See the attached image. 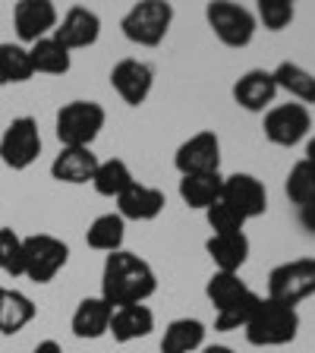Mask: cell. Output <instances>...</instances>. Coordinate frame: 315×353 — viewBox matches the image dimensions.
Here are the masks:
<instances>
[{"label": "cell", "mask_w": 315, "mask_h": 353, "mask_svg": "<svg viewBox=\"0 0 315 353\" xmlns=\"http://www.w3.org/2000/svg\"><path fill=\"white\" fill-rule=\"evenodd\" d=\"M154 290H158V278L145 259L126 250L108 252L101 272V296L110 306L117 309L130 303H145Z\"/></svg>", "instance_id": "obj_1"}, {"label": "cell", "mask_w": 315, "mask_h": 353, "mask_svg": "<svg viewBox=\"0 0 315 353\" xmlns=\"http://www.w3.org/2000/svg\"><path fill=\"white\" fill-rule=\"evenodd\" d=\"M243 331L252 347H284L300 334V312L294 306L262 296Z\"/></svg>", "instance_id": "obj_2"}, {"label": "cell", "mask_w": 315, "mask_h": 353, "mask_svg": "<svg viewBox=\"0 0 315 353\" xmlns=\"http://www.w3.org/2000/svg\"><path fill=\"white\" fill-rule=\"evenodd\" d=\"M104 108L98 101H70L57 110L54 130L63 148H92L98 132L104 130Z\"/></svg>", "instance_id": "obj_3"}, {"label": "cell", "mask_w": 315, "mask_h": 353, "mask_svg": "<svg viewBox=\"0 0 315 353\" xmlns=\"http://www.w3.org/2000/svg\"><path fill=\"white\" fill-rule=\"evenodd\" d=\"M174 22V7L164 0H142L136 7H130V13L123 16L120 29L139 48H158L164 41V35L170 32Z\"/></svg>", "instance_id": "obj_4"}, {"label": "cell", "mask_w": 315, "mask_h": 353, "mask_svg": "<svg viewBox=\"0 0 315 353\" xmlns=\"http://www.w3.org/2000/svg\"><path fill=\"white\" fill-rule=\"evenodd\" d=\"M205 19L212 26V32L218 35L221 44L227 48H246L256 38V13L240 3H230V0H212L205 7Z\"/></svg>", "instance_id": "obj_5"}, {"label": "cell", "mask_w": 315, "mask_h": 353, "mask_svg": "<svg viewBox=\"0 0 315 353\" xmlns=\"http://www.w3.org/2000/svg\"><path fill=\"white\" fill-rule=\"evenodd\" d=\"M22 256H26V278L35 284H48L70 262V246L60 236L32 234L22 236Z\"/></svg>", "instance_id": "obj_6"}, {"label": "cell", "mask_w": 315, "mask_h": 353, "mask_svg": "<svg viewBox=\"0 0 315 353\" xmlns=\"http://www.w3.org/2000/svg\"><path fill=\"white\" fill-rule=\"evenodd\" d=\"M315 294V259H294L268 274V300L294 306Z\"/></svg>", "instance_id": "obj_7"}, {"label": "cell", "mask_w": 315, "mask_h": 353, "mask_svg": "<svg viewBox=\"0 0 315 353\" xmlns=\"http://www.w3.org/2000/svg\"><path fill=\"white\" fill-rule=\"evenodd\" d=\"M41 154V132L35 117H16L0 136V161L10 170H26Z\"/></svg>", "instance_id": "obj_8"}, {"label": "cell", "mask_w": 315, "mask_h": 353, "mask_svg": "<svg viewBox=\"0 0 315 353\" xmlns=\"http://www.w3.org/2000/svg\"><path fill=\"white\" fill-rule=\"evenodd\" d=\"M265 139L274 145L294 148L296 142H303L312 130V114L303 104H278L265 114Z\"/></svg>", "instance_id": "obj_9"}, {"label": "cell", "mask_w": 315, "mask_h": 353, "mask_svg": "<svg viewBox=\"0 0 315 353\" xmlns=\"http://www.w3.org/2000/svg\"><path fill=\"white\" fill-rule=\"evenodd\" d=\"M57 22H60V13L51 0H19L13 7V29L22 48L26 44L32 48L35 41L54 35Z\"/></svg>", "instance_id": "obj_10"}, {"label": "cell", "mask_w": 315, "mask_h": 353, "mask_svg": "<svg viewBox=\"0 0 315 353\" xmlns=\"http://www.w3.org/2000/svg\"><path fill=\"white\" fill-rule=\"evenodd\" d=\"M174 164H176V170H180V176L214 174V170H221V139H218V132L202 130V132H196V136H190L183 145L176 148Z\"/></svg>", "instance_id": "obj_11"}, {"label": "cell", "mask_w": 315, "mask_h": 353, "mask_svg": "<svg viewBox=\"0 0 315 353\" xmlns=\"http://www.w3.org/2000/svg\"><path fill=\"white\" fill-rule=\"evenodd\" d=\"M221 199L240 214L243 221L250 218H262L265 208H268V190L258 176L252 174H230L224 176V190H221Z\"/></svg>", "instance_id": "obj_12"}, {"label": "cell", "mask_w": 315, "mask_h": 353, "mask_svg": "<svg viewBox=\"0 0 315 353\" xmlns=\"http://www.w3.org/2000/svg\"><path fill=\"white\" fill-rule=\"evenodd\" d=\"M110 85H114V92H117L130 108H139V104H145V98L152 95L154 70L145 60L126 57L110 70Z\"/></svg>", "instance_id": "obj_13"}, {"label": "cell", "mask_w": 315, "mask_h": 353, "mask_svg": "<svg viewBox=\"0 0 315 353\" xmlns=\"http://www.w3.org/2000/svg\"><path fill=\"white\" fill-rule=\"evenodd\" d=\"M101 35V16L88 7H70L63 13V19L57 22L54 38L63 44L66 51H79V48H92Z\"/></svg>", "instance_id": "obj_14"}, {"label": "cell", "mask_w": 315, "mask_h": 353, "mask_svg": "<svg viewBox=\"0 0 315 353\" xmlns=\"http://www.w3.org/2000/svg\"><path fill=\"white\" fill-rule=\"evenodd\" d=\"M152 331H154V312L145 303H130V306L114 309L108 334H114L117 344H132V341L148 338Z\"/></svg>", "instance_id": "obj_15"}, {"label": "cell", "mask_w": 315, "mask_h": 353, "mask_svg": "<svg viewBox=\"0 0 315 353\" xmlns=\"http://www.w3.org/2000/svg\"><path fill=\"white\" fill-rule=\"evenodd\" d=\"M274 95H278V85L268 70H250L234 82V101L250 114H262L274 101Z\"/></svg>", "instance_id": "obj_16"}, {"label": "cell", "mask_w": 315, "mask_h": 353, "mask_svg": "<svg viewBox=\"0 0 315 353\" xmlns=\"http://www.w3.org/2000/svg\"><path fill=\"white\" fill-rule=\"evenodd\" d=\"M164 205H167L164 192L154 190V186L139 183V180L123 196H117V214L123 221H154L164 212Z\"/></svg>", "instance_id": "obj_17"}, {"label": "cell", "mask_w": 315, "mask_h": 353, "mask_svg": "<svg viewBox=\"0 0 315 353\" xmlns=\"http://www.w3.org/2000/svg\"><path fill=\"white\" fill-rule=\"evenodd\" d=\"M110 316H114V306H110L104 296H85V300L76 306L70 328H73V334L82 341H98L108 334Z\"/></svg>", "instance_id": "obj_18"}, {"label": "cell", "mask_w": 315, "mask_h": 353, "mask_svg": "<svg viewBox=\"0 0 315 353\" xmlns=\"http://www.w3.org/2000/svg\"><path fill=\"white\" fill-rule=\"evenodd\" d=\"M98 170V154L92 148H60V154L51 161V176L60 183H92Z\"/></svg>", "instance_id": "obj_19"}, {"label": "cell", "mask_w": 315, "mask_h": 353, "mask_svg": "<svg viewBox=\"0 0 315 353\" xmlns=\"http://www.w3.org/2000/svg\"><path fill=\"white\" fill-rule=\"evenodd\" d=\"M212 262L218 265V272L240 274V268L250 259V236L246 234H212L205 243Z\"/></svg>", "instance_id": "obj_20"}, {"label": "cell", "mask_w": 315, "mask_h": 353, "mask_svg": "<svg viewBox=\"0 0 315 353\" xmlns=\"http://www.w3.org/2000/svg\"><path fill=\"white\" fill-rule=\"evenodd\" d=\"M38 316V306L13 287H0V334H19Z\"/></svg>", "instance_id": "obj_21"}, {"label": "cell", "mask_w": 315, "mask_h": 353, "mask_svg": "<svg viewBox=\"0 0 315 353\" xmlns=\"http://www.w3.org/2000/svg\"><path fill=\"white\" fill-rule=\"evenodd\" d=\"M272 76H274L278 92H287V95L296 98L303 108L315 104V73H309L306 66L284 60V63H278V70H272Z\"/></svg>", "instance_id": "obj_22"}, {"label": "cell", "mask_w": 315, "mask_h": 353, "mask_svg": "<svg viewBox=\"0 0 315 353\" xmlns=\"http://www.w3.org/2000/svg\"><path fill=\"white\" fill-rule=\"evenodd\" d=\"M205 347V325L199 319H174L164 328L161 353H192Z\"/></svg>", "instance_id": "obj_23"}, {"label": "cell", "mask_w": 315, "mask_h": 353, "mask_svg": "<svg viewBox=\"0 0 315 353\" xmlns=\"http://www.w3.org/2000/svg\"><path fill=\"white\" fill-rule=\"evenodd\" d=\"M221 190H224L221 170H214V174H190L180 180V199L190 208H212L221 199Z\"/></svg>", "instance_id": "obj_24"}, {"label": "cell", "mask_w": 315, "mask_h": 353, "mask_svg": "<svg viewBox=\"0 0 315 353\" xmlns=\"http://www.w3.org/2000/svg\"><path fill=\"white\" fill-rule=\"evenodd\" d=\"M123 240H126V221L120 218L117 212L110 214H98L85 230V243L92 250L98 252H117L123 250Z\"/></svg>", "instance_id": "obj_25"}, {"label": "cell", "mask_w": 315, "mask_h": 353, "mask_svg": "<svg viewBox=\"0 0 315 353\" xmlns=\"http://www.w3.org/2000/svg\"><path fill=\"white\" fill-rule=\"evenodd\" d=\"M29 60H32V70H35V73H48V76H63V73H70V66H73L70 51H66L54 35L32 44Z\"/></svg>", "instance_id": "obj_26"}, {"label": "cell", "mask_w": 315, "mask_h": 353, "mask_svg": "<svg viewBox=\"0 0 315 353\" xmlns=\"http://www.w3.org/2000/svg\"><path fill=\"white\" fill-rule=\"evenodd\" d=\"M136 183L130 164L120 161V158H110V161H98V170L92 176V186H95L98 196H108V199H117L123 196L130 186Z\"/></svg>", "instance_id": "obj_27"}, {"label": "cell", "mask_w": 315, "mask_h": 353, "mask_svg": "<svg viewBox=\"0 0 315 353\" xmlns=\"http://www.w3.org/2000/svg\"><path fill=\"white\" fill-rule=\"evenodd\" d=\"M35 76L29 60V48H22L19 41H3L0 44V85H19Z\"/></svg>", "instance_id": "obj_28"}, {"label": "cell", "mask_w": 315, "mask_h": 353, "mask_svg": "<svg viewBox=\"0 0 315 353\" xmlns=\"http://www.w3.org/2000/svg\"><path fill=\"white\" fill-rule=\"evenodd\" d=\"M287 199L300 208H309L315 202V164L312 161H296L287 174V183H284Z\"/></svg>", "instance_id": "obj_29"}, {"label": "cell", "mask_w": 315, "mask_h": 353, "mask_svg": "<svg viewBox=\"0 0 315 353\" xmlns=\"http://www.w3.org/2000/svg\"><path fill=\"white\" fill-rule=\"evenodd\" d=\"M243 294H250V284L240 278V274H230V272H214L205 284V296L212 300V306L218 309H227L230 303H236Z\"/></svg>", "instance_id": "obj_30"}, {"label": "cell", "mask_w": 315, "mask_h": 353, "mask_svg": "<svg viewBox=\"0 0 315 353\" xmlns=\"http://www.w3.org/2000/svg\"><path fill=\"white\" fill-rule=\"evenodd\" d=\"M0 272L10 278L26 274V256H22V236L13 228H0Z\"/></svg>", "instance_id": "obj_31"}, {"label": "cell", "mask_w": 315, "mask_h": 353, "mask_svg": "<svg viewBox=\"0 0 315 353\" xmlns=\"http://www.w3.org/2000/svg\"><path fill=\"white\" fill-rule=\"evenodd\" d=\"M258 300H262V296H258L256 290H250V294H243L236 303H230L227 309H221L218 319H214V331H236V328H246V322H250L252 309L258 306Z\"/></svg>", "instance_id": "obj_32"}, {"label": "cell", "mask_w": 315, "mask_h": 353, "mask_svg": "<svg viewBox=\"0 0 315 353\" xmlns=\"http://www.w3.org/2000/svg\"><path fill=\"white\" fill-rule=\"evenodd\" d=\"M256 22H262L268 32H281L287 29L290 22H294L296 10L290 0H258V7H256Z\"/></svg>", "instance_id": "obj_33"}, {"label": "cell", "mask_w": 315, "mask_h": 353, "mask_svg": "<svg viewBox=\"0 0 315 353\" xmlns=\"http://www.w3.org/2000/svg\"><path fill=\"white\" fill-rule=\"evenodd\" d=\"M205 218H208V228H212L214 234H243V224H246L224 199H218L212 208H205Z\"/></svg>", "instance_id": "obj_34"}, {"label": "cell", "mask_w": 315, "mask_h": 353, "mask_svg": "<svg viewBox=\"0 0 315 353\" xmlns=\"http://www.w3.org/2000/svg\"><path fill=\"white\" fill-rule=\"evenodd\" d=\"M300 224H303L306 230H312V234H315V202H312L309 208H300Z\"/></svg>", "instance_id": "obj_35"}, {"label": "cell", "mask_w": 315, "mask_h": 353, "mask_svg": "<svg viewBox=\"0 0 315 353\" xmlns=\"http://www.w3.org/2000/svg\"><path fill=\"white\" fill-rule=\"evenodd\" d=\"M32 353H63V347H60L57 341H51V338H48V341H41V344H38Z\"/></svg>", "instance_id": "obj_36"}, {"label": "cell", "mask_w": 315, "mask_h": 353, "mask_svg": "<svg viewBox=\"0 0 315 353\" xmlns=\"http://www.w3.org/2000/svg\"><path fill=\"white\" fill-rule=\"evenodd\" d=\"M202 353H236V350H230L224 344H208V347H202Z\"/></svg>", "instance_id": "obj_37"}, {"label": "cell", "mask_w": 315, "mask_h": 353, "mask_svg": "<svg viewBox=\"0 0 315 353\" xmlns=\"http://www.w3.org/2000/svg\"><path fill=\"white\" fill-rule=\"evenodd\" d=\"M306 161H312V164H315V136L306 142Z\"/></svg>", "instance_id": "obj_38"}]
</instances>
